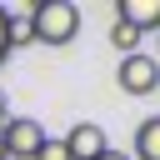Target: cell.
Here are the masks:
<instances>
[{"label":"cell","mask_w":160,"mask_h":160,"mask_svg":"<svg viewBox=\"0 0 160 160\" xmlns=\"http://www.w3.org/2000/svg\"><path fill=\"white\" fill-rule=\"evenodd\" d=\"M25 25H30L35 45H70L80 35V5L75 0H35Z\"/></svg>","instance_id":"obj_1"},{"label":"cell","mask_w":160,"mask_h":160,"mask_svg":"<svg viewBox=\"0 0 160 160\" xmlns=\"http://www.w3.org/2000/svg\"><path fill=\"white\" fill-rule=\"evenodd\" d=\"M115 85H120L125 95H155V90H160V60L145 55V50L120 55V65H115Z\"/></svg>","instance_id":"obj_2"},{"label":"cell","mask_w":160,"mask_h":160,"mask_svg":"<svg viewBox=\"0 0 160 160\" xmlns=\"http://www.w3.org/2000/svg\"><path fill=\"white\" fill-rule=\"evenodd\" d=\"M0 140H5V155L10 160H35V150L45 145V125L30 120V115H15L0 125Z\"/></svg>","instance_id":"obj_3"},{"label":"cell","mask_w":160,"mask_h":160,"mask_svg":"<svg viewBox=\"0 0 160 160\" xmlns=\"http://www.w3.org/2000/svg\"><path fill=\"white\" fill-rule=\"evenodd\" d=\"M60 145H65L70 160H100V155L110 150V140H105V130H100L95 120H75V125L60 135Z\"/></svg>","instance_id":"obj_4"},{"label":"cell","mask_w":160,"mask_h":160,"mask_svg":"<svg viewBox=\"0 0 160 160\" xmlns=\"http://www.w3.org/2000/svg\"><path fill=\"white\" fill-rule=\"evenodd\" d=\"M115 20L150 35V30H160V0H115Z\"/></svg>","instance_id":"obj_5"},{"label":"cell","mask_w":160,"mask_h":160,"mask_svg":"<svg viewBox=\"0 0 160 160\" xmlns=\"http://www.w3.org/2000/svg\"><path fill=\"white\" fill-rule=\"evenodd\" d=\"M130 160H160V115L140 120V130H135V155H130Z\"/></svg>","instance_id":"obj_6"},{"label":"cell","mask_w":160,"mask_h":160,"mask_svg":"<svg viewBox=\"0 0 160 160\" xmlns=\"http://www.w3.org/2000/svg\"><path fill=\"white\" fill-rule=\"evenodd\" d=\"M110 45H115L120 55H135V50H140V30H130V25L115 20V25H110Z\"/></svg>","instance_id":"obj_7"},{"label":"cell","mask_w":160,"mask_h":160,"mask_svg":"<svg viewBox=\"0 0 160 160\" xmlns=\"http://www.w3.org/2000/svg\"><path fill=\"white\" fill-rule=\"evenodd\" d=\"M35 160H70V155H65V145H60V140H50V135H45V145L35 150Z\"/></svg>","instance_id":"obj_8"},{"label":"cell","mask_w":160,"mask_h":160,"mask_svg":"<svg viewBox=\"0 0 160 160\" xmlns=\"http://www.w3.org/2000/svg\"><path fill=\"white\" fill-rule=\"evenodd\" d=\"M5 55H10V10L0 5V65H5Z\"/></svg>","instance_id":"obj_9"},{"label":"cell","mask_w":160,"mask_h":160,"mask_svg":"<svg viewBox=\"0 0 160 160\" xmlns=\"http://www.w3.org/2000/svg\"><path fill=\"white\" fill-rule=\"evenodd\" d=\"M100 160H130V155H125V150H105Z\"/></svg>","instance_id":"obj_10"},{"label":"cell","mask_w":160,"mask_h":160,"mask_svg":"<svg viewBox=\"0 0 160 160\" xmlns=\"http://www.w3.org/2000/svg\"><path fill=\"white\" fill-rule=\"evenodd\" d=\"M0 125H5V90H0Z\"/></svg>","instance_id":"obj_11"},{"label":"cell","mask_w":160,"mask_h":160,"mask_svg":"<svg viewBox=\"0 0 160 160\" xmlns=\"http://www.w3.org/2000/svg\"><path fill=\"white\" fill-rule=\"evenodd\" d=\"M0 160H10V155H5V140H0Z\"/></svg>","instance_id":"obj_12"},{"label":"cell","mask_w":160,"mask_h":160,"mask_svg":"<svg viewBox=\"0 0 160 160\" xmlns=\"http://www.w3.org/2000/svg\"><path fill=\"white\" fill-rule=\"evenodd\" d=\"M155 60H160V55H155Z\"/></svg>","instance_id":"obj_13"}]
</instances>
